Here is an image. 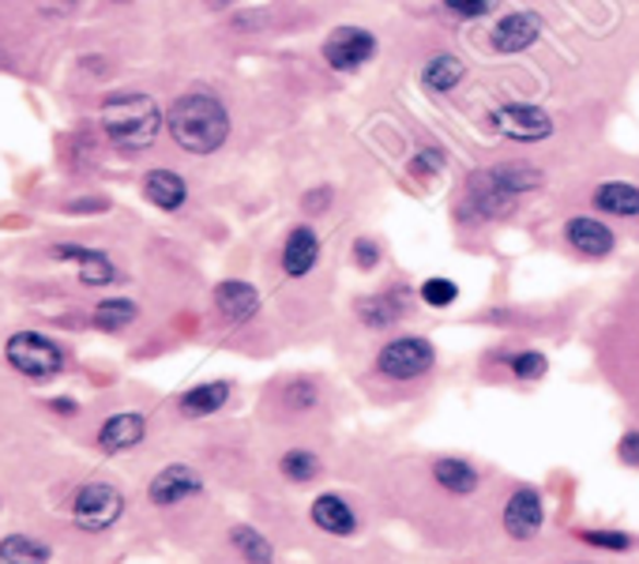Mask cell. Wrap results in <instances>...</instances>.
Masks as SVG:
<instances>
[{
    "instance_id": "cell-1",
    "label": "cell",
    "mask_w": 639,
    "mask_h": 564,
    "mask_svg": "<svg viewBox=\"0 0 639 564\" xmlns=\"http://www.w3.org/2000/svg\"><path fill=\"white\" fill-rule=\"evenodd\" d=\"M169 136L177 140V148L192 151V155H211L226 143L229 136V114L215 94H181V98L169 106Z\"/></svg>"
},
{
    "instance_id": "cell-2",
    "label": "cell",
    "mask_w": 639,
    "mask_h": 564,
    "mask_svg": "<svg viewBox=\"0 0 639 564\" xmlns=\"http://www.w3.org/2000/svg\"><path fill=\"white\" fill-rule=\"evenodd\" d=\"M102 128L121 151H147L162 132V109L151 94L121 91L102 102Z\"/></svg>"
},
{
    "instance_id": "cell-3",
    "label": "cell",
    "mask_w": 639,
    "mask_h": 564,
    "mask_svg": "<svg viewBox=\"0 0 639 564\" xmlns=\"http://www.w3.org/2000/svg\"><path fill=\"white\" fill-rule=\"evenodd\" d=\"M4 362L15 373L31 376V380H49L64 369V354L54 339H46L42 331H15L4 343Z\"/></svg>"
},
{
    "instance_id": "cell-4",
    "label": "cell",
    "mask_w": 639,
    "mask_h": 564,
    "mask_svg": "<svg viewBox=\"0 0 639 564\" xmlns=\"http://www.w3.org/2000/svg\"><path fill=\"white\" fill-rule=\"evenodd\" d=\"M125 516V493L109 482H87L80 485L72 501V519L80 531L87 534H102Z\"/></svg>"
},
{
    "instance_id": "cell-5",
    "label": "cell",
    "mask_w": 639,
    "mask_h": 564,
    "mask_svg": "<svg viewBox=\"0 0 639 564\" xmlns=\"http://www.w3.org/2000/svg\"><path fill=\"white\" fill-rule=\"evenodd\" d=\"M433 346L417 336H403V339H391L388 346L377 354V369L388 376V380H417L433 369Z\"/></svg>"
},
{
    "instance_id": "cell-6",
    "label": "cell",
    "mask_w": 639,
    "mask_h": 564,
    "mask_svg": "<svg viewBox=\"0 0 639 564\" xmlns=\"http://www.w3.org/2000/svg\"><path fill=\"white\" fill-rule=\"evenodd\" d=\"M372 54H377V38L362 27H335L323 42V61L335 72H357Z\"/></svg>"
},
{
    "instance_id": "cell-7",
    "label": "cell",
    "mask_w": 639,
    "mask_h": 564,
    "mask_svg": "<svg viewBox=\"0 0 639 564\" xmlns=\"http://www.w3.org/2000/svg\"><path fill=\"white\" fill-rule=\"evenodd\" d=\"M200 493H203V478L185 463L162 467L147 485V501L155 504V508H174V504L192 501V497H200Z\"/></svg>"
},
{
    "instance_id": "cell-8",
    "label": "cell",
    "mask_w": 639,
    "mask_h": 564,
    "mask_svg": "<svg viewBox=\"0 0 639 564\" xmlns=\"http://www.w3.org/2000/svg\"><path fill=\"white\" fill-rule=\"evenodd\" d=\"M493 125L500 128V136H508L516 143H539L553 132L549 114L539 106H500L493 114Z\"/></svg>"
},
{
    "instance_id": "cell-9",
    "label": "cell",
    "mask_w": 639,
    "mask_h": 564,
    "mask_svg": "<svg viewBox=\"0 0 639 564\" xmlns=\"http://www.w3.org/2000/svg\"><path fill=\"white\" fill-rule=\"evenodd\" d=\"M49 256L61 260V263H72V268H80V279L87 282V286H109V282H117L114 260H109L106 252H98V249H87V245H54Z\"/></svg>"
},
{
    "instance_id": "cell-10",
    "label": "cell",
    "mask_w": 639,
    "mask_h": 564,
    "mask_svg": "<svg viewBox=\"0 0 639 564\" xmlns=\"http://www.w3.org/2000/svg\"><path fill=\"white\" fill-rule=\"evenodd\" d=\"M539 38H542V15H534V12H511L489 34L497 54H523V49H531Z\"/></svg>"
},
{
    "instance_id": "cell-11",
    "label": "cell",
    "mask_w": 639,
    "mask_h": 564,
    "mask_svg": "<svg viewBox=\"0 0 639 564\" xmlns=\"http://www.w3.org/2000/svg\"><path fill=\"white\" fill-rule=\"evenodd\" d=\"M542 497L534 490H516L505 504V531L511 538H519V542H526V538H534L542 531Z\"/></svg>"
},
{
    "instance_id": "cell-12",
    "label": "cell",
    "mask_w": 639,
    "mask_h": 564,
    "mask_svg": "<svg viewBox=\"0 0 639 564\" xmlns=\"http://www.w3.org/2000/svg\"><path fill=\"white\" fill-rule=\"evenodd\" d=\"M215 309L229 324H249L252 316L260 313V294H256V286H249V282H237V279L218 282Z\"/></svg>"
},
{
    "instance_id": "cell-13",
    "label": "cell",
    "mask_w": 639,
    "mask_h": 564,
    "mask_svg": "<svg viewBox=\"0 0 639 564\" xmlns=\"http://www.w3.org/2000/svg\"><path fill=\"white\" fill-rule=\"evenodd\" d=\"M143 437H147V422H143V414H132V410H125V414H114L102 422L98 430V448L109 451V456H117V451H128L135 448Z\"/></svg>"
},
{
    "instance_id": "cell-14",
    "label": "cell",
    "mask_w": 639,
    "mask_h": 564,
    "mask_svg": "<svg viewBox=\"0 0 639 564\" xmlns=\"http://www.w3.org/2000/svg\"><path fill=\"white\" fill-rule=\"evenodd\" d=\"M320 260V237L312 226H297L294 234L286 237V249H283V271L289 279H305Z\"/></svg>"
},
{
    "instance_id": "cell-15",
    "label": "cell",
    "mask_w": 639,
    "mask_h": 564,
    "mask_svg": "<svg viewBox=\"0 0 639 564\" xmlns=\"http://www.w3.org/2000/svg\"><path fill=\"white\" fill-rule=\"evenodd\" d=\"M309 516L320 531H328L335 538H351L357 531V512L343 497H335V493H323V497L312 501Z\"/></svg>"
},
{
    "instance_id": "cell-16",
    "label": "cell",
    "mask_w": 639,
    "mask_h": 564,
    "mask_svg": "<svg viewBox=\"0 0 639 564\" xmlns=\"http://www.w3.org/2000/svg\"><path fill=\"white\" fill-rule=\"evenodd\" d=\"M565 237H568V245L583 256H610L613 252V234H610L606 222H599V219H587V215L568 219Z\"/></svg>"
},
{
    "instance_id": "cell-17",
    "label": "cell",
    "mask_w": 639,
    "mask_h": 564,
    "mask_svg": "<svg viewBox=\"0 0 639 564\" xmlns=\"http://www.w3.org/2000/svg\"><path fill=\"white\" fill-rule=\"evenodd\" d=\"M143 196L162 211H177L189 200V185H185V177L174 174V169H151V174L143 177Z\"/></svg>"
},
{
    "instance_id": "cell-18",
    "label": "cell",
    "mask_w": 639,
    "mask_h": 564,
    "mask_svg": "<svg viewBox=\"0 0 639 564\" xmlns=\"http://www.w3.org/2000/svg\"><path fill=\"white\" fill-rule=\"evenodd\" d=\"M229 399V384L226 380H208V384H196L181 396V414L185 418H208L215 414V410H223Z\"/></svg>"
},
{
    "instance_id": "cell-19",
    "label": "cell",
    "mask_w": 639,
    "mask_h": 564,
    "mask_svg": "<svg viewBox=\"0 0 639 564\" xmlns=\"http://www.w3.org/2000/svg\"><path fill=\"white\" fill-rule=\"evenodd\" d=\"M594 208L606 211V215H617V219H632V215H639V188L628 185V181L599 185V192H594Z\"/></svg>"
},
{
    "instance_id": "cell-20",
    "label": "cell",
    "mask_w": 639,
    "mask_h": 564,
    "mask_svg": "<svg viewBox=\"0 0 639 564\" xmlns=\"http://www.w3.org/2000/svg\"><path fill=\"white\" fill-rule=\"evenodd\" d=\"M54 550L31 534H4L0 538V564H49Z\"/></svg>"
},
{
    "instance_id": "cell-21",
    "label": "cell",
    "mask_w": 639,
    "mask_h": 564,
    "mask_svg": "<svg viewBox=\"0 0 639 564\" xmlns=\"http://www.w3.org/2000/svg\"><path fill=\"white\" fill-rule=\"evenodd\" d=\"M433 478L440 482V490L459 493V497H471V493L478 490V470L466 463V459H437Z\"/></svg>"
},
{
    "instance_id": "cell-22",
    "label": "cell",
    "mask_w": 639,
    "mask_h": 564,
    "mask_svg": "<svg viewBox=\"0 0 639 564\" xmlns=\"http://www.w3.org/2000/svg\"><path fill=\"white\" fill-rule=\"evenodd\" d=\"M229 542H234V550L245 557V564H275V545L249 524L229 527Z\"/></svg>"
},
{
    "instance_id": "cell-23",
    "label": "cell",
    "mask_w": 639,
    "mask_h": 564,
    "mask_svg": "<svg viewBox=\"0 0 639 564\" xmlns=\"http://www.w3.org/2000/svg\"><path fill=\"white\" fill-rule=\"evenodd\" d=\"M135 316H140V305L128 302V297H106V302L95 305V328L98 331H125L135 324Z\"/></svg>"
},
{
    "instance_id": "cell-24",
    "label": "cell",
    "mask_w": 639,
    "mask_h": 564,
    "mask_svg": "<svg viewBox=\"0 0 639 564\" xmlns=\"http://www.w3.org/2000/svg\"><path fill=\"white\" fill-rule=\"evenodd\" d=\"M463 80V61L459 57H451V54H440V57H433L429 64H425V72H422V83L429 91H451L455 83Z\"/></svg>"
},
{
    "instance_id": "cell-25",
    "label": "cell",
    "mask_w": 639,
    "mask_h": 564,
    "mask_svg": "<svg viewBox=\"0 0 639 564\" xmlns=\"http://www.w3.org/2000/svg\"><path fill=\"white\" fill-rule=\"evenodd\" d=\"M357 309H362V320L369 324V328H391V324L399 320V313H403V305L391 294H372V297H365Z\"/></svg>"
},
{
    "instance_id": "cell-26",
    "label": "cell",
    "mask_w": 639,
    "mask_h": 564,
    "mask_svg": "<svg viewBox=\"0 0 639 564\" xmlns=\"http://www.w3.org/2000/svg\"><path fill=\"white\" fill-rule=\"evenodd\" d=\"M279 467H283V474L289 478V482H297V485L312 482V478L320 474V459L312 456V451H301V448L286 451V456L279 459Z\"/></svg>"
},
{
    "instance_id": "cell-27",
    "label": "cell",
    "mask_w": 639,
    "mask_h": 564,
    "mask_svg": "<svg viewBox=\"0 0 639 564\" xmlns=\"http://www.w3.org/2000/svg\"><path fill=\"white\" fill-rule=\"evenodd\" d=\"M455 282L451 279H425V286H422V297H425V305H433V309H448L451 302H455Z\"/></svg>"
},
{
    "instance_id": "cell-28",
    "label": "cell",
    "mask_w": 639,
    "mask_h": 564,
    "mask_svg": "<svg viewBox=\"0 0 639 564\" xmlns=\"http://www.w3.org/2000/svg\"><path fill=\"white\" fill-rule=\"evenodd\" d=\"M587 545H599V550H613V553H628L632 550V538L620 531H579Z\"/></svg>"
},
{
    "instance_id": "cell-29",
    "label": "cell",
    "mask_w": 639,
    "mask_h": 564,
    "mask_svg": "<svg viewBox=\"0 0 639 564\" xmlns=\"http://www.w3.org/2000/svg\"><path fill=\"white\" fill-rule=\"evenodd\" d=\"M508 365H511V373H516L519 380H539V376L545 373V357L539 354V350H526V354H516Z\"/></svg>"
},
{
    "instance_id": "cell-30",
    "label": "cell",
    "mask_w": 639,
    "mask_h": 564,
    "mask_svg": "<svg viewBox=\"0 0 639 564\" xmlns=\"http://www.w3.org/2000/svg\"><path fill=\"white\" fill-rule=\"evenodd\" d=\"M440 4H445L451 15H459V20H478V15L497 8V0H440Z\"/></svg>"
},
{
    "instance_id": "cell-31",
    "label": "cell",
    "mask_w": 639,
    "mask_h": 564,
    "mask_svg": "<svg viewBox=\"0 0 639 564\" xmlns=\"http://www.w3.org/2000/svg\"><path fill=\"white\" fill-rule=\"evenodd\" d=\"M286 396H289V407H297V410L317 407V388H312V384H305V380H294V384H289Z\"/></svg>"
},
{
    "instance_id": "cell-32",
    "label": "cell",
    "mask_w": 639,
    "mask_h": 564,
    "mask_svg": "<svg viewBox=\"0 0 639 564\" xmlns=\"http://www.w3.org/2000/svg\"><path fill=\"white\" fill-rule=\"evenodd\" d=\"M377 260H380V252H377V245L372 242H354V263L357 268H377Z\"/></svg>"
},
{
    "instance_id": "cell-33",
    "label": "cell",
    "mask_w": 639,
    "mask_h": 564,
    "mask_svg": "<svg viewBox=\"0 0 639 564\" xmlns=\"http://www.w3.org/2000/svg\"><path fill=\"white\" fill-rule=\"evenodd\" d=\"M445 166V158H440V151H422L414 162V174H437V169Z\"/></svg>"
},
{
    "instance_id": "cell-34",
    "label": "cell",
    "mask_w": 639,
    "mask_h": 564,
    "mask_svg": "<svg viewBox=\"0 0 639 564\" xmlns=\"http://www.w3.org/2000/svg\"><path fill=\"white\" fill-rule=\"evenodd\" d=\"M620 459H625V463H632V467H639V433H625V437H620Z\"/></svg>"
},
{
    "instance_id": "cell-35",
    "label": "cell",
    "mask_w": 639,
    "mask_h": 564,
    "mask_svg": "<svg viewBox=\"0 0 639 564\" xmlns=\"http://www.w3.org/2000/svg\"><path fill=\"white\" fill-rule=\"evenodd\" d=\"M49 407L57 410V414H75V410H80V403H72V399H49Z\"/></svg>"
},
{
    "instance_id": "cell-36",
    "label": "cell",
    "mask_w": 639,
    "mask_h": 564,
    "mask_svg": "<svg viewBox=\"0 0 639 564\" xmlns=\"http://www.w3.org/2000/svg\"><path fill=\"white\" fill-rule=\"evenodd\" d=\"M234 0H208V8H229Z\"/></svg>"
}]
</instances>
